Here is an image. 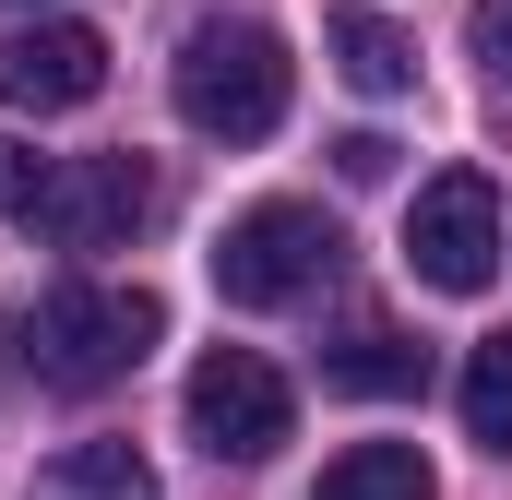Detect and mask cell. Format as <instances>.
Wrapping results in <instances>:
<instances>
[{"mask_svg":"<svg viewBox=\"0 0 512 500\" xmlns=\"http://www.w3.org/2000/svg\"><path fill=\"white\" fill-rule=\"evenodd\" d=\"M36 215H48L60 250H131L143 227H155V167H143V155H84V167L48 179Z\"/></svg>","mask_w":512,"mask_h":500,"instance_id":"cell-7","label":"cell"},{"mask_svg":"<svg viewBox=\"0 0 512 500\" xmlns=\"http://www.w3.org/2000/svg\"><path fill=\"white\" fill-rule=\"evenodd\" d=\"M334 262H346V239L322 203H251L215 239V298L227 310H298L310 286H334Z\"/></svg>","mask_w":512,"mask_h":500,"instance_id":"cell-3","label":"cell"},{"mask_svg":"<svg viewBox=\"0 0 512 500\" xmlns=\"http://www.w3.org/2000/svg\"><path fill=\"white\" fill-rule=\"evenodd\" d=\"M477 60L512 84V0H477Z\"/></svg>","mask_w":512,"mask_h":500,"instance_id":"cell-15","label":"cell"},{"mask_svg":"<svg viewBox=\"0 0 512 500\" xmlns=\"http://www.w3.org/2000/svg\"><path fill=\"white\" fill-rule=\"evenodd\" d=\"M322 48H334V72H346L358 96H405V84H417V36L382 24V12H334Z\"/></svg>","mask_w":512,"mask_h":500,"instance_id":"cell-9","label":"cell"},{"mask_svg":"<svg viewBox=\"0 0 512 500\" xmlns=\"http://www.w3.org/2000/svg\"><path fill=\"white\" fill-rule=\"evenodd\" d=\"M310 500H441V477H429L417 441H358V453L322 465V489H310Z\"/></svg>","mask_w":512,"mask_h":500,"instance_id":"cell-10","label":"cell"},{"mask_svg":"<svg viewBox=\"0 0 512 500\" xmlns=\"http://www.w3.org/2000/svg\"><path fill=\"white\" fill-rule=\"evenodd\" d=\"M96 84H108V36H96V24L36 12V24H12V36H0V108L60 120V108H84Z\"/></svg>","mask_w":512,"mask_h":500,"instance_id":"cell-6","label":"cell"},{"mask_svg":"<svg viewBox=\"0 0 512 500\" xmlns=\"http://www.w3.org/2000/svg\"><path fill=\"white\" fill-rule=\"evenodd\" d=\"M465 441H489V453H512V334H489L477 358H465Z\"/></svg>","mask_w":512,"mask_h":500,"instance_id":"cell-12","label":"cell"},{"mask_svg":"<svg viewBox=\"0 0 512 500\" xmlns=\"http://www.w3.org/2000/svg\"><path fill=\"white\" fill-rule=\"evenodd\" d=\"M179 417H191V441L215 465H262L298 429V393H286V370L262 346H215V358H191V381H179Z\"/></svg>","mask_w":512,"mask_h":500,"instance_id":"cell-4","label":"cell"},{"mask_svg":"<svg viewBox=\"0 0 512 500\" xmlns=\"http://www.w3.org/2000/svg\"><path fill=\"white\" fill-rule=\"evenodd\" d=\"M334 167L370 191V179H393V143H382V131H346V143H334Z\"/></svg>","mask_w":512,"mask_h":500,"instance_id":"cell-14","label":"cell"},{"mask_svg":"<svg viewBox=\"0 0 512 500\" xmlns=\"http://www.w3.org/2000/svg\"><path fill=\"white\" fill-rule=\"evenodd\" d=\"M322 381H334V393H358V405H393V393H417V381H429V346H417L405 322H346V334L322 346Z\"/></svg>","mask_w":512,"mask_h":500,"instance_id":"cell-8","label":"cell"},{"mask_svg":"<svg viewBox=\"0 0 512 500\" xmlns=\"http://www.w3.org/2000/svg\"><path fill=\"white\" fill-rule=\"evenodd\" d=\"M405 262H417V286L477 298V286L501 274V191H489L477 167H441V179L405 203Z\"/></svg>","mask_w":512,"mask_h":500,"instance_id":"cell-5","label":"cell"},{"mask_svg":"<svg viewBox=\"0 0 512 500\" xmlns=\"http://www.w3.org/2000/svg\"><path fill=\"white\" fill-rule=\"evenodd\" d=\"M286 84H298V60H286V36L251 24V12L191 24V36H179V72H167L179 120L203 131V143H262V131L286 120Z\"/></svg>","mask_w":512,"mask_h":500,"instance_id":"cell-2","label":"cell"},{"mask_svg":"<svg viewBox=\"0 0 512 500\" xmlns=\"http://www.w3.org/2000/svg\"><path fill=\"white\" fill-rule=\"evenodd\" d=\"M36 500H167V489H155V465H143L131 441H72V453L36 477Z\"/></svg>","mask_w":512,"mask_h":500,"instance_id":"cell-11","label":"cell"},{"mask_svg":"<svg viewBox=\"0 0 512 500\" xmlns=\"http://www.w3.org/2000/svg\"><path fill=\"white\" fill-rule=\"evenodd\" d=\"M48 179H60V167H48L36 143H12V131H0V215H36V203H48Z\"/></svg>","mask_w":512,"mask_h":500,"instance_id":"cell-13","label":"cell"},{"mask_svg":"<svg viewBox=\"0 0 512 500\" xmlns=\"http://www.w3.org/2000/svg\"><path fill=\"white\" fill-rule=\"evenodd\" d=\"M155 334H167V310H155V286H96V274H72V286H48L24 322H12V358L48 381V393H108L155 358Z\"/></svg>","mask_w":512,"mask_h":500,"instance_id":"cell-1","label":"cell"}]
</instances>
